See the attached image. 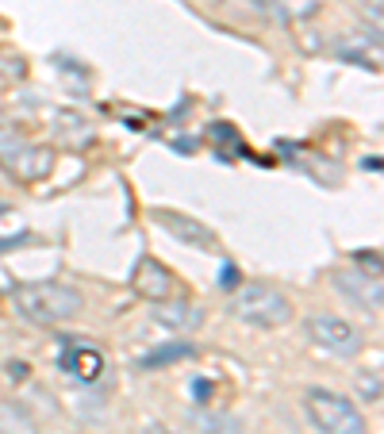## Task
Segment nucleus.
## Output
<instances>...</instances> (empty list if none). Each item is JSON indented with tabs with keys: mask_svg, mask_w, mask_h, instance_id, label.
Wrapping results in <instances>:
<instances>
[{
	"mask_svg": "<svg viewBox=\"0 0 384 434\" xmlns=\"http://www.w3.org/2000/svg\"><path fill=\"white\" fill-rule=\"evenodd\" d=\"M335 54L342 62H354V66H365V69H381V31H357V35H342L335 39Z\"/></svg>",
	"mask_w": 384,
	"mask_h": 434,
	"instance_id": "11",
	"label": "nucleus"
},
{
	"mask_svg": "<svg viewBox=\"0 0 384 434\" xmlns=\"http://www.w3.org/2000/svg\"><path fill=\"white\" fill-rule=\"evenodd\" d=\"M0 169L19 184H35L54 173V150L31 143H8L0 146Z\"/></svg>",
	"mask_w": 384,
	"mask_h": 434,
	"instance_id": "5",
	"label": "nucleus"
},
{
	"mask_svg": "<svg viewBox=\"0 0 384 434\" xmlns=\"http://www.w3.org/2000/svg\"><path fill=\"white\" fill-rule=\"evenodd\" d=\"M139 434H177V431H169V426H162V423H146Z\"/></svg>",
	"mask_w": 384,
	"mask_h": 434,
	"instance_id": "19",
	"label": "nucleus"
},
{
	"mask_svg": "<svg viewBox=\"0 0 384 434\" xmlns=\"http://www.w3.org/2000/svg\"><path fill=\"white\" fill-rule=\"evenodd\" d=\"M192 434H242V419L227 411H204V407H192L184 415Z\"/></svg>",
	"mask_w": 384,
	"mask_h": 434,
	"instance_id": "13",
	"label": "nucleus"
},
{
	"mask_svg": "<svg viewBox=\"0 0 384 434\" xmlns=\"http://www.w3.org/2000/svg\"><path fill=\"white\" fill-rule=\"evenodd\" d=\"M365 4H373V16L381 20V0H365Z\"/></svg>",
	"mask_w": 384,
	"mask_h": 434,
	"instance_id": "20",
	"label": "nucleus"
},
{
	"mask_svg": "<svg viewBox=\"0 0 384 434\" xmlns=\"http://www.w3.org/2000/svg\"><path fill=\"white\" fill-rule=\"evenodd\" d=\"M58 365L66 369L73 381H81V385H93V381H100L108 369V357L100 346H93V342H66V346L58 350Z\"/></svg>",
	"mask_w": 384,
	"mask_h": 434,
	"instance_id": "8",
	"label": "nucleus"
},
{
	"mask_svg": "<svg viewBox=\"0 0 384 434\" xmlns=\"http://www.w3.org/2000/svg\"><path fill=\"white\" fill-rule=\"evenodd\" d=\"M331 285H335V289L342 292V296L354 304V308L381 315L384 285H381V273H376V269H335Z\"/></svg>",
	"mask_w": 384,
	"mask_h": 434,
	"instance_id": "7",
	"label": "nucleus"
},
{
	"mask_svg": "<svg viewBox=\"0 0 384 434\" xmlns=\"http://www.w3.org/2000/svg\"><path fill=\"white\" fill-rule=\"evenodd\" d=\"M230 315L246 327L277 330L292 319V300L273 285H239L230 296Z\"/></svg>",
	"mask_w": 384,
	"mask_h": 434,
	"instance_id": "2",
	"label": "nucleus"
},
{
	"mask_svg": "<svg viewBox=\"0 0 384 434\" xmlns=\"http://www.w3.org/2000/svg\"><path fill=\"white\" fill-rule=\"evenodd\" d=\"M58 138H62V146H69V150H85V146L96 138V131H93V123H88L85 116L62 112V116H58Z\"/></svg>",
	"mask_w": 384,
	"mask_h": 434,
	"instance_id": "14",
	"label": "nucleus"
},
{
	"mask_svg": "<svg viewBox=\"0 0 384 434\" xmlns=\"http://www.w3.org/2000/svg\"><path fill=\"white\" fill-rule=\"evenodd\" d=\"M304 411L319 434H369V423H365V415L357 411L354 400L326 392V388H307Z\"/></svg>",
	"mask_w": 384,
	"mask_h": 434,
	"instance_id": "3",
	"label": "nucleus"
},
{
	"mask_svg": "<svg viewBox=\"0 0 384 434\" xmlns=\"http://www.w3.org/2000/svg\"><path fill=\"white\" fill-rule=\"evenodd\" d=\"M12 308L35 327H62L85 311V292L66 280H23L12 289Z\"/></svg>",
	"mask_w": 384,
	"mask_h": 434,
	"instance_id": "1",
	"label": "nucleus"
},
{
	"mask_svg": "<svg viewBox=\"0 0 384 434\" xmlns=\"http://www.w3.org/2000/svg\"><path fill=\"white\" fill-rule=\"evenodd\" d=\"M357 392H361V400H369V404H381V373H357Z\"/></svg>",
	"mask_w": 384,
	"mask_h": 434,
	"instance_id": "16",
	"label": "nucleus"
},
{
	"mask_svg": "<svg viewBox=\"0 0 384 434\" xmlns=\"http://www.w3.org/2000/svg\"><path fill=\"white\" fill-rule=\"evenodd\" d=\"M27 242H35L31 231H16V234H0V254H12V250H23Z\"/></svg>",
	"mask_w": 384,
	"mask_h": 434,
	"instance_id": "17",
	"label": "nucleus"
},
{
	"mask_svg": "<svg viewBox=\"0 0 384 434\" xmlns=\"http://www.w3.org/2000/svg\"><path fill=\"white\" fill-rule=\"evenodd\" d=\"M150 319L173 335H192L204 327V308L196 300H158L150 308Z\"/></svg>",
	"mask_w": 384,
	"mask_h": 434,
	"instance_id": "9",
	"label": "nucleus"
},
{
	"mask_svg": "<svg viewBox=\"0 0 384 434\" xmlns=\"http://www.w3.org/2000/svg\"><path fill=\"white\" fill-rule=\"evenodd\" d=\"M154 223H158L169 239L184 242V246H192V250H204V254L219 250V234L211 231L204 219H196V215L173 212V208H158V212H154Z\"/></svg>",
	"mask_w": 384,
	"mask_h": 434,
	"instance_id": "6",
	"label": "nucleus"
},
{
	"mask_svg": "<svg viewBox=\"0 0 384 434\" xmlns=\"http://www.w3.org/2000/svg\"><path fill=\"white\" fill-rule=\"evenodd\" d=\"M250 4L265 20H277V23H304L323 12V0H250Z\"/></svg>",
	"mask_w": 384,
	"mask_h": 434,
	"instance_id": "12",
	"label": "nucleus"
},
{
	"mask_svg": "<svg viewBox=\"0 0 384 434\" xmlns=\"http://www.w3.org/2000/svg\"><path fill=\"white\" fill-rule=\"evenodd\" d=\"M131 289L139 292V296L146 300V304H158V300H169L173 296V273L165 269L158 258H139V265H134L131 273Z\"/></svg>",
	"mask_w": 384,
	"mask_h": 434,
	"instance_id": "10",
	"label": "nucleus"
},
{
	"mask_svg": "<svg viewBox=\"0 0 384 434\" xmlns=\"http://www.w3.org/2000/svg\"><path fill=\"white\" fill-rule=\"evenodd\" d=\"M196 354V346L192 342H169V346H158L154 354H146L143 361H139V369H146V373H154V369H165V365H173V361H184V357H192Z\"/></svg>",
	"mask_w": 384,
	"mask_h": 434,
	"instance_id": "15",
	"label": "nucleus"
},
{
	"mask_svg": "<svg viewBox=\"0 0 384 434\" xmlns=\"http://www.w3.org/2000/svg\"><path fill=\"white\" fill-rule=\"evenodd\" d=\"M307 338H311V346H319L323 354L338 357V361H350L365 350V335L361 327H354L350 319L342 315H311L307 319Z\"/></svg>",
	"mask_w": 384,
	"mask_h": 434,
	"instance_id": "4",
	"label": "nucleus"
},
{
	"mask_svg": "<svg viewBox=\"0 0 384 434\" xmlns=\"http://www.w3.org/2000/svg\"><path fill=\"white\" fill-rule=\"evenodd\" d=\"M219 285H223V289H239V285H242V277H239V265H230V261H227V265H223V277H219Z\"/></svg>",
	"mask_w": 384,
	"mask_h": 434,
	"instance_id": "18",
	"label": "nucleus"
}]
</instances>
